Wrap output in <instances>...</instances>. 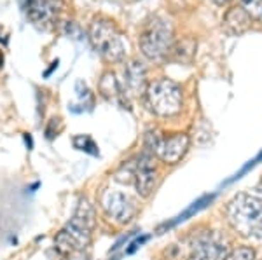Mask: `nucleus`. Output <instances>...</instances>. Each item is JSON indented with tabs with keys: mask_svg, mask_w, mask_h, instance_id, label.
Masks as SVG:
<instances>
[{
	"mask_svg": "<svg viewBox=\"0 0 262 260\" xmlns=\"http://www.w3.org/2000/svg\"><path fill=\"white\" fill-rule=\"evenodd\" d=\"M96 227V208L88 198L79 199L72 219L54 238V248L65 257L84 251L91 245L93 230Z\"/></svg>",
	"mask_w": 262,
	"mask_h": 260,
	"instance_id": "obj_1",
	"label": "nucleus"
},
{
	"mask_svg": "<svg viewBox=\"0 0 262 260\" xmlns=\"http://www.w3.org/2000/svg\"><path fill=\"white\" fill-rule=\"evenodd\" d=\"M226 220L238 236L262 241V191L236 194L226 206Z\"/></svg>",
	"mask_w": 262,
	"mask_h": 260,
	"instance_id": "obj_2",
	"label": "nucleus"
},
{
	"mask_svg": "<svg viewBox=\"0 0 262 260\" xmlns=\"http://www.w3.org/2000/svg\"><path fill=\"white\" fill-rule=\"evenodd\" d=\"M88 39L91 42V48L100 54L103 60L111 63H121L126 58L128 44L119 32V28L114 25V21L107 18H95L88 30Z\"/></svg>",
	"mask_w": 262,
	"mask_h": 260,
	"instance_id": "obj_3",
	"label": "nucleus"
},
{
	"mask_svg": "<svg viewBox=\"0 0 262 260\" xmlns=\"http://www.w3.org/2000/svg\"><path fill=\"white\" fill-rule=\"evenodd\" d=\"M116 180L121 183H131L140 198H149L158 182V164L156 156L143 150L142 154L124 162L116 173Z\"/></svg>",
	"mask_w": 262,
	"mask_h": 260,
	"instance_id": "obj_4",
	"label": "nucleus"
},
{
	"mask_svg": "<svg viewBox=\"0 0 262 260\" xmlns=\"http://www.w3.org/2000/svg\"><path fill=\"white\" fill-rule=\"evenodd\" d=\"M140 51L145 58L152 61H161L170 58L171 49L175 45V30L173 25L164 18H152L143 27L138 39Z\"/></svg>",
	"mask_w": 262,
	"mask_h": 260,
	"instance_id": "obj_5",
	"label": "nucleus"
},
{
	"mask_svg": "<svg viewBox=\"0 0 262 260\" xmlns=\"http://www.w3.org/2000/svg\"><path fill=\"white\" fill-rule=\"evenodd\" d=\"M145 103L158 117H175L184 107V93L179 82L168 77L150 82L145 91Z\"/></svg>",
	"mask_w": 262,
	"mask_h": 260,
	"instance_id": "obj_6",
	"label": "nucleus"
},
{
	"mask_svg": "<svg viewBox=\"0 0 262 260\" xmlns=\"http://www.w3.org/2000/svg\"><path fill=\"white\" fill-rule=\"evenodd\" d=\"M145 150L164 164H179L191 147V138L187 133H171L170 136H163L158 131H147L143 138Z\"/></svg>",
	"mask_w": 262,
	"mask_h": 260,
	"instance_id": "obj_7",
	"label": "nucleus"
},
{
	"mask_svg": "<svg viewBox=\"0 0 262 260\" xmlns=\"http://www.w3.org/2000/svg\"><path fill=\"white\" fill-rule=\"evenodd\" d=\"M98 201L103 215L117 225L129 224L138 213V201L117 188H103Z\"/></svg>",
	"mask_w": 262,
	"mask_h": 260,
	"instance_id": "obj_8",
	"label": "nucleus"
},
{
	"mask_svg": "<svg viewBox=\"0 0 262 260\" xmlns=\"http://www.w3.org/2000/svg\"><path fill=\"white\" fill-rule=\"evenodd\" d=\"M28 19L39 28H51L61 11V0H25Z\"/></svg>",
	"mask_w": 262,
	"mask_h": 260,
	"instance_id": "obj_9",
	"label": "nucleus"
},
{
	"mask_svg": "<svg viewBox=\"0 0 262 260\" xmlns=\"http://www.w3.org/2000/svg\"><path fill=\"white\" fill-rule=\"evenodd\" d=\"M231 251L226 241L213 236H203L194 241L187 260H224Z\"/></svg>",
	"mask_w": 262,
	"mask_h": 260,
	"instance_id": "obj_10",
	"label": "nucleus"
},
{
	"mask_svg": "<svg viewBox=\"0 0 262 260\" xmlns=\"http://www.w3.org/2000/svg\"><path fill=\"white\" fill-rule=\"evenodd\" d=\"M124 87L133 96H145V91L149 87L147 82V70L142 61L133 60L124 68Z\"/></svg>",
	"mask_w": 262,
	"mask_h": 260,
	"instance_id": "obj_11",
	"label": "nucleus"
},
{
	"mask_svg": "<svg viewBox=\"0 0 262 260\" xmlns=\"http://www.w3.org/2000/svg\"><path fill=\"white\" fill-rule=\"evenodd\" d=\"M250 23H252L250 14H248L242 6L232 7V9L226 14V18H224V27H226V30L232 33V35L243 33L248 27H250Z\"/></svg>",
	"mask_w": 262,
	"mask_h": 260,
	"instance_id": "obj_12",
	"label": "nucleus"
},
{
	"mask_svg": "<svg viewBox=\"0 0 262 260\" xmlns=\"http://www.w3.org/2000/svg\"><path fill=\"white\" fill-rule=\"evenodd\" d=\"M98 91L103 98L111 100V102H119V100L124 98L126 91L122 89L119 79L116 77L114 72H105L101 75L100 82H98Z\"/></svg>",
	"mask_w": 262,
	"mask_h": 260,
	"instance_id": "obj_13",
	"label": "nucleus"
},
{
	"mask_svg": "<svg viewBox=\"0 0 262 260\" xmlns=\"http://www.w3.org/2000/svg\"><path fill=\"white\" fill-rule=\"evenodd\" d=\"M194 53H196V42L192 39H185L182 42H175L170 56L180 63H191L194 58Z\"/></svg>",
	"mask_w": 262,
	"mask_h": 260,
	"instance_id": "obj_14",
	"label": "nucleus"
},
{
	"mask_svg": "<svg viewBox=\"0 0 262 260\" xmlns=\"http://www.w3.org/2000/svg\"><path fill=\"white\" fill-rule=\"evenodd\" d=\"M72 144H74V147L77 150L88 152V154H91V156H98V147H96V144L93 141V138H90L88 135H77V136H74Z\"/></svg>",
	"mask_w": 262,
	"mask_h": 260,
	"instance_id": "obj_15",
	"label": "nucleus"
},
{
	"mask_svg": "<svg viewBox=\"0 0 262 260\" xmlns=\"http://www.w3.org/2000/svg\"><path fill=\"white\" fill-rule=\"evenodd\" d=\"M224 260H255V250L252 246H238L231 250Z\"/></svg>",
	"mask_w": 262,
	"mask_h": 260,
	"instance_id": "obj_16",
	"label": "nucleus"
},
{
	"mask_svg": "<svg viewBox=\"0 0 262 260\" xmlns=\"http://www.w3.org/2000/svg\"><path fill=\"white\" fill-rule=\"evenodd\" d=\"M242 7L252 19L262 21V0H242Z\"/></svg>",
	"mask_w": 262,
	"mask_h": 260,
	"instance_id": "obj_17",
	"label": "nucleus"
},
{
	"mask_svg": "<svg viewBox=\"0 0 262 260\" xmlns=\"http://www.w3.org/2000/svg\"><path fill=\"white\" fill-rule=\"evenodd\" d=\"M60 121L61 119H51L49 121V124H48V128H46V136L49 138H54V136H58V133H60V129L61 128H56V124H60Z\"/></svg>",
	"mask_w": 262,
	"mask_h": 260,
	"instance_id": "obj_18",
	"label": "nucleus"
},
{
	"mask_svg": "<svg viewBox=\"0 0 262 260\" xmlns=\"http://www.w3.org/2000/svg\"><path fill=\"white\" fill-rule=\"evenodd\" d=\"M67 260H88V257L84 255V251H77V253H70L65 255Z\"/></svg>",
	"mask_w": 262,
	"mask_h": 260,
	"instance_id": "obj_19",
	"label": "nucleus"
},
{
	"mask_svg": "<svg viewBox=\"0 0 262 260\" xmlns=\"http://www.w3.org/2000/svg\"><path fill=\"white\" fill-rule=\"evenodd\" d=\"M58 63H60L58 60H56V61H53V66H51V68L48 70V72H46V77H48V75H51V72H53L54 68H58Z\"/></svg>",
	"mask_w": 262,
	"mask_h": 260,
	"instance_id": "obj_20",
	"label": "nucleus"
},
{
	"mask_svg": "<svg viewBox=\"0 0 262 260\" xmlns=\"http://www.w3.org/2000/svg\"><path fill=\"white\" fill-rule=\"evenodd\" d=\"M25 140H27V144H28V150H30V149H32V136L25 135Z\"/></svg>",
	"mask_w": 262,
	"mask_h": 260,
	"instance_id": "obj_21",
	"label": "nucleus"
},
{
	"mask_svg": "<svg viewBox=\"0 0 262 260\" xmlns=\"http://www.w3.org/2000/svg\"><path fill=\"white\" fill-rule=\"evenodd\" d=\"M215 4H219V6H224V4H227V2H231V0H213Z\"/></svg>",
	"mask_w": 262,
	"mask_h": 260,
	"instance_id": "obj_22",
	"label": "nucleus"
},
{
	"mask_svg": "<svg viewBox=\"0 0 262 260\" xmlns=\"http://www.w3.org/2000/svg\"><path fill=\"white\" fill-rule=\"evenodd\" d=\"M2 61H4V60H2V54H0V66H2Z\"/></svg>",
	"mask_w": 262,
	"mask_h": 260,
	"instance_id": "obj_23",
	"label": "nucleus"
}]
</instances>
